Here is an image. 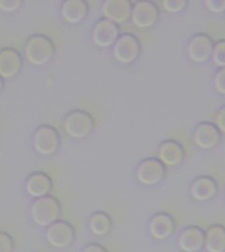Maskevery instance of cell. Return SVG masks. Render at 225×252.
Listing matches in <instances>:
<instances>
[{
	"label": "cell",
	"instance_id": "6da1fadb",
	"mask_svg": "<svg viewBox=\"0 0 225 252\" xmlns=\"http://www.w3.org/2000/svg\"><path fill=\"white\" fill-rule=\"evenodd\" d=\"M24 54L28 63L35 66H42L54 59L55 45L49 36L41 34L32 35L25 43Z\"/></svg>",
	"mask_w": 225,
	"mask_h": 252
},
{
	"label": "cell",
	"instance_id": "7a4b0ae2",
	"mask_svg": "<svg viewBox=\"0 0 225 252\" xmlns=\"http://www.w3.org/2000/svg\"><path fill=\"white\" fill-rule=\"evenodd\" d=\"M62 207L59 200L52 195L37 198L30 207V218L39 227H48L60 220Z\"/></svg>",
	"mask_w": 225,
	"mask_h": 252
},
{
	"label": "cell",
	"instance_id": "3957f363",
	"mask_svg": "<svg viewBox=\"0 0 225 252\" xmlns=\"http://www.w3.org/2000/svg\"><path fill=\"white\" fill-rule=\"evenodd\" d=\"M95 126L94 118L89 112L75 109L66 114L64 121L65 134L74 139H83L93 132Z\"/></svg>",
	"mask_w": 225,
	"mask_h": 252
},
{
	"label": "cell",
	"instance_id": "277c9868",
	"mask_svg": "<svg viewBox=\"0 0 225 252\" xmlns=\"http://www.w3.org/2000/svg\"><path fill=\"white\" fill-rule=\"evenodd\" d=\"M45 237L50 247L56 250H64L74 243L77 237V232L71 222L64 220H58L47 227Z\"/></svg>",
	"mask_w": 225,
	"mask_h": 252
},
{
	"label": "cell",
	"instance_id": "5b68a950",
	"mask_svg": "<svg viewBox=\"0 0 225 252\" xmlns=\"http://www.w3.org/2000/svg\"><path fill=\"white\" fill-rule=\"evenodd\" d=\"M61 146V136L54 126L42 125L33 135V147L41 156L49 157L57 153Z\"/></svg>",
	"mask_w": 225,
	"mask_h": 252
},
{
	"label": "cell",
	"instance_id": "8992f818",
	"mask_svg": "<svg viewBox=\"0 0 225 252\" xmlns=\"http://www.w3.org/2000/svg\"><path fill=\"white\" fill-rule=\"evenodd\" d=\"M166 176V167L158 158L150 157L139 162L135 168V179L145 187L160 184Z\"/></svg>",
	"mask_w": 225,
	"mask_h": 252
},
{
	"label": "cell",
	"instance_id": "52a82bcc",
	"mask_svg": "<svg viewBox=\"0 0 225 252\" xmlns=\"http://www.w3.org/2000/svg\"><path fill=\"white\" fill-rule=\"evenodd\" d=\"M141 53L138 39L130 33L121 34L112 46L114 59L122 64H130L136 61Z\"/></svg>",
	"mask_w": 225,
	"mask_h": 252
},
{
	"label": "cell",
	"instance_id": "ba28073f",
	"mask_svg": "<svg viewBox=\"0 0 225 252\" xmlns=\"http://www.w3.org/2000/svg\"><path fill=\"white\" fill-rule=\"evenodd\" d=\"M131 21L139 29H150L159 20V9L153 1H136L132 7Z\"/></svg>",
	"mask_w": 225,
	"mask_h": 252
},
{
	"label": "cell",
	"instance_id": "9c48e42d",
	"mask_svg": "<svg viewBox=\"0 0 225 252\" xmlns=\"http://www.w3.org/2000/svg\"><path fill=\"white\" fill-rule=\"evenodd\" d=\"M149 234L157 241H164L175 234L177 225L174 218L167 212H157L149 221Z\"/></svg>",
	"mask_w": 225,
	"mask_h": 252
},
{
	"label": "cell",
	"instance_id": "30bf717a",
	"mask_svg": "<svg viewBox=\"0 0 225 252\" xmlns=\"http://www.w3.org/2000/svg\"><path fill=\"white\" fill-rule=\"evenodd\" d=\"M214 42L206 34L199 33L193 36L187 45V54L190 60L195 63L207 62L212 55Z\"/></svg>",
	"mask_w": 225,
	"mask_h": 252
},
{
	"label": "cell",
	"instance_id": "8fae6325",
	"mask_svg": "<svg viewBox=\"0 0 225 252\" xmlns=\"http://www.w3.org/2000/svg\"><path fill=\"white\" fill-rule=\"evenodd\" d=\"M119 36V26L106 19L100 20L95 25L91 35L94 45L102 49L114 45Z\"/></svg>",
	"mask_w": 225,
	"mask_h": 252
},
{
	"label": "cell",
	"instance_id": "7c38bea8",
	"mask_svg": "<svg viewBox=\"0 0 225 252\" xmlns=\"http://www.w3.org/2000/svg\"><path fill=\"white\" fill-rule=\"evenodd\" d=\"M205 231L197 225H189L180 231L177 245L182 252H199L204 249Z\"/></svg>",
	"mask_w": 225,
	"mask_h": 252
},
{
	"label": "cell",
	"instance_id": "4fadbf2b",
	"mask_svg": "<svg viewBox=\"0 0 225 252\" xmlns=\"http://www.w3.org/2000/svg\"><path fill=\"white\" fill-rule=\"evenodd\" d=\"M23 67V58L18 50L6 47L0 50V77L12 79L18 75Z\"/></svg>",
	"mask_w": 225,
	"mask_h": 252
},
{
	"label": "cell",
	"instance_id": "5bb4252c",
	"mask_svg": "<svg viewBox=\"0 0 225 252\" xmlns=\"http://www.w3.org/2000/svg\"><path fill=\"white\" fill-rule=\"evenodd\" d=\"M218 191V182L209 176L197 177L190 186V195L196 202H208L215 198Z\"/></svg>",
	"mask_w": 225,
	"mask_h": 252
},
{
	"label": "cell",
	"instance_id": "9a60e30c",
	"mask_svg": "<svg viewBox=\"0 0 225 252\" xmlns=\"http://www.w3.org/2000/svg\"><path fill=\"white\" fill-rule=\"evenodd\" d=\"M26 191L33 198H41L50 195L54 188V182L45 172L35 171L31 173L26 180Z\"/></svg>",
	"mask_w": 225,
	"mask_h": 252
},
{
	"label": "cell",
	"instance_id": "2e32d148",
	"mask_svg": "<svg viewBox=\"0 0 225 252\" xmlns=\"http://www.w3.org/2000/svg\"><path fill=\"white\" fill-rule=\"evenodd\" d=\"M132 2L128 0H107L102 5L104 19L116 25L124 24L131 17Z\"/></svg>",
	"mask_w": 225,
	"mask_h": 252
},
{
	"label": "cell",
	"instance_id": "e0dca14e",
	"mask_svg": "<svg viewBox=\"0 0 225 252\" xmlns=\"http://www.w3.org/2000/svg\"><path fill=\"white\" fill-rule=\"evenodd\" d=\"M193 142L202 150H212L217 147L221 141V133L215 125L204 122L197 125L194 129Z\"/></svg>",
	"mask_w": 225,
	"mask_h": 252
},
{
	"label": "cell",
	"instance_id": "ac0fdd59",
	"mask_svg": "<svg viewBox=\"0 0 225 252\" xmlns=\"http://www.w3.org/2000/svg\"><path fill=\"white\" fill-rule=\"evenodd\" d=\"M184 156L183 147L176 140H164L158 147L157 158L165 167L179 166L183 162Z\"/></svg>",
	"mask_w": 225,
	"mask_h": 252
},
{
	"label": "cell",
	"instance_id": "d6986e66",
	"mask_svg": "<svg viewBox=\"0 0 225 252\" xmlns=\"http://www.w3.org/2000/svg\"><path fill=\"white\" fill-rule=\"evenodd\" d=\"M61 16L69 25H77L87 17L89 5L83 0H66L61 6Z\"/></svg>",
	"mask_w": 225,
	"mask_h": 252
},
{
	"label": "cell",
	"instance_id": "ffe728a7",
	"mask_svg": "<svg viewBox=\"0 0 225 252\" xmlns=\"http://www.w3.org/2000/svg\"><path fill=\"white\" fill-rule=\"evenodd\" d=\"M204 231V250L206 252H225V226L213 223Z\"/></svg>",
	"mask_w": 225,
	"mask_h": 252
},
{
	"label": "cell",
	"instance_id": "44dd1931",
	"mask_svg": "<svg viewBox=\"0 0 225 252\" xmlns=\"http://www.w3.org/2000/svg\"><path fill=\"white\" fill-rule=\"evenodd\" d=\"M88 225L91 234L96 237H105L111 233L113 220L107 212L96 211L89 218Z\"/></svg>",
	"mask_w": 225,
	"mask_h": 252
},
{
	"label": "cell",
	"instance_id": "7402d4cb",
	"mask_svg": "<svg viewBox=\"0 0 225 252\" xmlns=\"http://www.w3.org/2000/svg\"><path fill=\"white\" fill-rule=\"evenodd\" d=\"M211 59L217 67H225V39H222L214 44Z\"/></svg>",
	"mask_w": 225,
	"mask_h": 252
},
{
	"label": "cell",
	"instance_id": "603a6c76",
	"mask_svg": "<svg viewBox=\"0 0 225 252\" xmlns=\"http://www.w3.org/2000/svg\"><path fill=\"white\" fill-rule=\"evenodd\" d=\"M163 9L171 14H177L183 11L188 5L186 0H164L162 2Z\"/></svg>",
	"mask_w": 225,
	"mask_h": 252
},
{
	"label": "cell",
	"instance_id": "cb8c5ba5",
	"mask_svg": "<svg viewBox=\"0 0 225 252\" xmlns=\"http://www.w3.org/2000/svg\"><path fill=\"white\" fill-rule=\"evenodd\" d=\"M15 248L13 236L6 231H0V252H14Z\"/></svg>",
	"mask_w": 225,
	"mask_h": 252
},
{
	"label": "cell",
	"instance_id": "d4e9b609",
	"mask_svg": "<svg viewBox=\"0 0 225 252\" xmlns=\"http://www.w3.org/2000/svg\"><path fill=\"white\" fill-rule=\"evenodd\" d=\"M23 3L21 0H0V10L6 13H12L17 11Z\"/></svg>",
	"mask_w": 225,
	"mask_h": 252
},
{
	"label": "cell",
	"instance_id": "484cf974",
	"mask_svg": "<svg viewBox=\"0 0 225 252\" xmlns=\"http://www.w3.org/2000/svg\"><path fill=\"white\" fill-rule=\"evenodd\" d=\"M205 6L213 14H223L225 12V0H207Z\"/></svg>",
	"mask_w": 225,
	"mask_h": 252
},
{
	"label": "cell",
	"instance_id": "4316f807",
	"mask_svg": "<svg viewBox=\"0 0 225 252\" xmlns=\"http://www.w3.org/2000/svg\"><path fill=\"white\" fill-rule=\"evenodd\" d=\"M214 88L222 95H225V67L220 68L214 77Z\"/></svg>",
	"mask_w": 225,
	"mask_h": 252
},
{
	"label": "cell",
	"instance_id": "83f0119b",
	"mask_svg": "<svg viewBox=\"0 0 225 252\" xmlns=\"http://www.w3.org/2000/svg\"><path fill=\"white\" fill-rule=\"evenodd\" d=\"M214 122V125L220 131V133L225 135V106L218 110Z\"/></svg>",
	"mask_w": 225,
	"mask_h": 252
},
{
	"label": "cell",
	"instance_id": "f1b7e54d",
	"mask_svg": "<svg viewBox=\"0 0 225 252\" xmlns=\"http://www.w3.org/2000/svg\"><path fill=\"white\" fill-rule=\"evenodd\" d=\"M81 252H108V251L102 244L91 242V243L86 244L82 248Z\"/></svg>",
	"mask_w": 225,
	"mask_h": 252
},
{
	"label": "cell",
	"instance_id": "f546056e",
	"mask_svg": "<svg viewBox=\"0 0 225 252\" xmlns=\"http://www.w3.org/2000/svg\"><path fill=\"white\" fill-rule=\"evenodd\" d=\"M3 86H4V81H3V79L0 77V91L3 89Z\"/></svg>",
	"mask_w": 225,
	"mask_h": 252
},
{
	"label": "cell",
	"instance_id": "4dcf8cb0",
	"mask_svg": "<svg viewBox=\"0 0 225 252\" xmlns=\"http://www.w3.org/2000/svg\"></svg>",
	"mask_w": 225,
	"mask_h": 252
},
{
	"label": "cell",
	"instance_id": "1f68e13d",
	"mask_svg": "<svg viewBox=\"0 0 225 252\" xmlns=\"http://www.w3.org/2000/svg\"></svg>",
	"mask_w": 225,
	"mask_h": 252
}]
</instances>
